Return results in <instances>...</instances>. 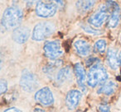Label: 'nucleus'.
Returning a JSON list of instances; mask_svg holds the SVG:
<instances>
[{
    "mask_svg": "<svg viewBox=\"0 0 121 112\" xmlns=\"http://www.w3.org/2000/svg\"><path fill=\"white\" fill-rule=\"evenodd\" d=\"M108 78V73L103 65L96 63L90 69L87 74V83L90 87H95Z\"/></svg>",
    "mask_w": 121,
    "mask_h": 112,
    "instance_id": "2",
    "label": "nucleus"
},
{
    "mask_svg": "<svg viewBox=\"0 0 121 112\" xmlns=\"http://www.w3.org/2000/svg\"><path fill=\"white\" fill-rule=\"evenodd\" d=\"M39 1H41V0H24V2H26L27 4H32L36 2L38 3Z\"/></svg>",
    "mask_w": 121,
    "mask_h": 112,
    "instance_id": "26",
    "label": "nucleus"
},
{
    "mask_svg": "<svg viewBox=\"0 0 121 112\" xmlns=\"http://www.w3.org/2000/svg\"><path fill=\"white\" fill-rule=\"evenodd\" d=\"M35 100L43 105H51L54 103V97L51 89L45 87L37 91L35 94Z\"/></svg>",
    "mask_w": 121,
    "mask_h": 112,
    "instance_id": "9",
    "label": "nucleus"
},
{
    "mask_svg": "<svg viewBox=\"0 0 121 112\" xmlns=\"http://www.w3.org/2000/svg\"><path fill=\"white\" fill-rule=\"evenodd\" d=\"M71 69L70 68V66H66L62 69H60L58 71L56 74V81L59 84L64 83L66 81H67L68 79L71 77Z\"/></svg>",
    "mask_w": 121,
    "mask_h": 112,
    "instance_id": "17",
    "label": "nucleus"
},
{
    "mask_svg": "<svg viewBox=\"0 0 121 112\" xmlns=\"http://www.w3.org/2000/svg\"><path fill=\"white\" fill-rule=\"evenodd\" d=\"M120 40H121V35H120Z\"/></svg>",
    "mask_w": 121,
    "mask_h": 112,
    "instance_id": "29",
    "label": "nucleus"
},
{
    "mask_svg": "<svg viewBox=\"0 0 121 112\" xmlns=\"http://www.w3.org/2000/svg\"><path fill=\"white\" fill-rule=\"evenodd\" d=\"M20 86L25 92H33L38 87V79L34 73L24 69L20 78Z\"/></svg>",
    "mask_w": 121,
    "mask_h": 112,
    "instance_id": "5",
    "label": "nucleus"
},
{
    "mask_svg": "<svg viewBox=\"0 0 121 112\" xmlns=\"http://www.w3.org/2000/svg\"><path fill=\"white\" fill-rule=\"evenodd\" d=\"M58 8V5H56L54 3L45 2V1H39L36 5V13L38 17L47 18V17H53L56 14Z\"/></svg>",
    "mask_w": 121,
    "mask_h": 112,
    "instance_id": "6",
    "label": "nucleus"
},
{
    "mask_svg": "<svg viewBox=\"0 0 121 112\" xmlns=\"http://www.w3.org/2000/svg\"><path fill=\"white\" fill-rule=\"evenodd\" d=\"M119 55H120V57H121V52H120V54H119Z\"/></svg>",
    "mask_w": 121,
    "mask_h": 112,
    "instance_id": "28",
    "label": "nucleus"
},
{
    "mask_svg": "<svg viewBox=\"0 0 121 112\" xmlns=\"http://www.w3.org/2000/svg\"><path fill=\"white\" fill-rule=\"evenodd\" d=\"M4 112H21L18 109L15 108V107H11V108H9L7 110H5Z\"/></svg>",
    "mask_w": 121,
    "mask_h": 112,
    "instance_id": "25",
    "label": "nucleus"
},
{
    "mask_svg": "<svg viewBox=\"0 0 121 112\" xmlns=\"http://www.w3.org/2000/svg\"><path fill=\"white\" fill-rule=\"evenodd\" d=\"M34 112H45V110L41 108H36L35 110H34Z\"/></svg>",
    "mask_w": 121,
    "mask_h": 112,
    "instance_id": "27",
    "label": "nucleus"
},
{
    "mask_svg": "<svg viewBox=\"0 0 121 112\" xmlns=\"http://www.w3.org/2000/svg\"><path fill=\"white\" fill-rule=\"evenodd\" d=\"M48 1H51V2L54 3L56 5H58V7H63L64 6V0H48Z\"/></svg>",
    "mask_w": 121,
    "mask_h": 112,
    "instance_id": "23",
    "label": "nucleus"
},
{
    "mask_svg": "<svg viewBox=\"0 0 121 112\" xmlns=\"http://www.w3.org/2000/svg\"><path fill=\"white\" fill-rule=\"evenodd\" d=\"M56 31L54 23L51 22H42L37 23L32 31V38L36 41H42L52 35Z\"/></svg>",
    "mask_w": 121,
    "mask_h": 112,
    "instance_id": "3",
    "label": "nucleus"
},
{
    "mask_svg": "<svg viewBox=\"0 0 121 112\" xmlns=\"http://www.w3.org/2000/svg\"><path fill=\"white\" fill-rule=\"evenodd\" d=\"M106 5L109 8L110 16H109V22H108V27L109 28H114L118 26L120 19V8L118 5L117 3L108 0Z\"/></svg>",
    "mask_w": 121,
    "mask_h": 112,
    "instance_id": "8",
    "label": "nucleus"
},
{
    "mask_svg": "<svg viewBox=\"0 0 121 112\" xmlns=\"http://www.w3.org/2000/svg\"><path fill=\"white\" fill-rule=\"evenodd\" d=\"M95 2L96 0H77L76 6L78 12L81 13H86L93 8Z\"/></svg>",
    "mask_w": 121,
    "mask_h": 112,
    "instance_id": "15",
    "label": "nucleus"
},
{
    "mask_svg": "<svg viewBox=\"0 0 121 112\" xmlns=\"http://www.w3.org/2000/svg\"><path fill=\"white\" fill-rule=\"evenodd\" d=\"M95 61H99V59H97L96 58H91V59H89L87 61H86V65L87 66H90L91 64H93ZM94 65V64H93Z\"/></svg>",
    "mask_w": 121,
    "mask_h": 112,
    "instance_id": "24",
    "label": "nucleus"
},
{
    "mask_svg": "<svg viewBox=\"0 0 121 112\" xmlns=\"http://www.w3.org/2000/svg\"><path fill=\"white\" fill-rule=\"evenodd\" d=\"M74 72L76 74V77L79 86L83 91H86V86H85V81L86 78V73L84 67L80 63H76L74 66Z\"/></svg>",
    "mask_w": 121,
    "mask_h": 112,
    "instance_id": "13",
    "label": "nucleus"
},
{
    "mask_svg": "<svg viewBox=\"0 0 121 112\" xmlns=\"http://www.w3.org/2000/svg\"><path fill=\"white\" fill-rule=\"evenodd\" d=\"M76 52L81 56H87L91 51V46L87 41L84 40H78L74 43Z\"/></svg>",
    "mask_w": 121,
    "mask_h": 112,
    "instance_id": "14",
    "label": "nucleus"
},
{
    "mask_svg": "<svg viewBox=\"0 0 121 112\" xmlns=\"http://www.w3.org/2000/svg\"><path fill=\"white\" fill-rule=\"evenodd\" d=\"M8 89V83L4 79L0 80V93L4 94Z\"/></svg>",
    "mask_w": 121,
    "mask_h": 112,
    "instance_id": "21",
    "label": "nucleus"
},
{
    "mask_svg": "<svg viewBox=\"0 0 121 112\" xmlns=\"http://www.w3.org/2000/svg\"><path fill=\"white\" fill-rule=\"evenodd\" d=\"M22 17H23V13L20 8L16 5L10 6L7 8L3 13L1 23L6 30L13 28L16 29L21 24Z\"/></svg>",
    "mask_w": 121,
    "mask_h": 112,
    "instance_id": "1",
    "label": "nucleus"
},
{
    "mask_svg": "<svg viewBox=\"0 0 121 112\" xmlns=\"http://www.w3.org/2000/svg\"><path fill=\"white\" fill-rule=\"evenodd\" d=\"M116 88H117V84L115 82L113 81H108L99 87L98 90V93L109 96L115 92Z\"/></svg>",
    "mask_w": 121,
    "mask_h": 112,
    "instance_id": "16",
    "label": "nucleus"
},
{
    "mask_svg": "<svg viewBox=\"0 0 121 112\" xmlns=\"http://www.w3.org/2000/svg\"><path fill=\"white\" fill-rule=\"evenodd\" d=\"M110 12L106 4L102 5L88 19V22L95 27H100L107 19L109 18Z\"/></svg>",
    "mask_w": 121,
    "mask_h": 112,
    "instance_id": "4",
    "label": "nucleus"
},
{
    "mask_svg": "<svg viewBox=\"0 0 121 112\" xmlns=\"http://www.w3.org/2000/svg\"><path fill=\"white\" fill-rule=\"evenodd\" d=\"M107 63L109 66L114 70L118 69L121 65L120 55H119L118 51L113 48H109L107 50Z\"/></svg>",
    "mask_w": 121,
    "mask_h": 112,
    "instance_id": "11",
    "label": "nucleus"
},
{
    "mask_svg": "<svg viewBox=\"0 0 121 112\" xmlns=\"http://www.w3.org/2000/svg\"><path fill=\"white\" fill-rule=\"evenodd\" d=\"M61 64H62L61 60H54L53 62L49 63L47 65H46L43 69V71L45 73H52V71L55 70L56 68H58L59 66L61 65Z\"/></svg>",
    "mask_w": 121,
    "mask_h": 112,
    "instance_id": "18",
    "label": "nucleus"
},
{
    "mask_svg": "<svg viewBox=\"0 0 121 112\" xmlns=\"http://www.w3.org/2000/svg\"><path fill=\"white\" fill-rule=\"evenodd\" d=\"M13 40L17 44H24L30 36V29L27 27H18L13 30Z\"/></svg>",
    "mask_w": 121,
    "mask_h": 112,
    "instance_id": "10",
    "label": "nucleus"
},
{
    "mask_svg": "<svg viewBox=\"0 0 121 112\" xmlns=\"http://www.w3.org/2000/svg\"><path fill=\"white\" fill-rule=\"evenodd\" d=\"M45 55L48 59L55 60L63 54V50L60 46L59 40H49L46 41L43 47Z\"/></svg>",
    "mask_w": 121,
    "mask_h": 112,
    "instance_id": "7",
    "label": "nucleus"
},
{
    "mask_svg": "<svg viewBox=\"0 0 121 112\" xmlns=\"http://www.w3.org/2000/svg\"><path fill=\"white\" fill-rule=\"evenodd\" d=\"M77 112H81V111H77Z\"/></svg>",
    "mask_w": 121,
    "mask_h": 112,
    "instance_id": "30",
    "label": "nucleus"
},
{
    "mask_svg": "<svg viewBox=\"0 0 121 112\" xmlns=\"http://www.w3.org/2000/svg\"><path fill=\"white\" fill-rule=\"evenodd\" d=\"M81 98V92L78 90H71L66 94V104L69 110H74Z\"/></svg>",
    "mask_w": 121,
    "mask_h": 112,
    "instance_id": "12",
    "label": "nucleus"
},
{
    "mask_svg": "<svg viewBox=\"0 0 121 112\" xmlns=\"http://www.w3.org/2000/svg\"><path fill=\"white\" fill-rule=\"evenodd\" d=\"M99 110L100 112H110L109 107L107 105H100L99 106Z\"/></svg>",
    "mask_w": 121,
    "mask_h": 112,
    "instance_id": "22",
    "label": "nucleus"
},
{
    "mask_svg": "<svg viewBox=\"0 0 121 112\" xmlns=\"http://www.w3.org/2000/svg\"><path fill=\"white\" fill-rule=\"evenodd\" d=\"M105 49H106V41L104 40H103V39L98 40L95 43L94 50L95 52L102 54L105 51Z\"/></svg>",
    "mask_w": 121,
    "mask_h": 112,
    "instance_id": "19",
    "label": "nucleus"
},
{
    "mask_svg": "<svg viewBox=\"0 0 121 112\" xmlns=\"http://www.w3.org/2000/svg\"><path fill=\"white\" fill-rule=\"evenodd\" d=\"M81 27H82V29L85 31L88 32V33L93 34V35H99V34L102 33V32L99 31L91 28V27H89V26H87V25H81Z\"/></svg>",
    "mask_w": 121,
    "mask_h": 112,
    "instance_id": "20",
    "label": "nucleus"
}]
</instances>
